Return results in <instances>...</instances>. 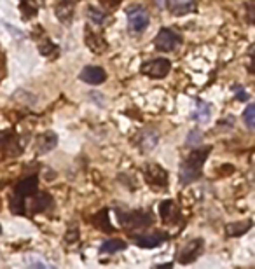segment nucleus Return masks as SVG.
I'll use <instances>...</instances> for the list:
<instances>
[{
  "mask_svg": "<svg viewBox=\"0 0 255 269\" xmlns=\"http://www.w3.org/2000/svg\"><path fill=\"white\" fill-rule=\"evenodd\" d=\"M19 2H21L19 4V9H21V14L25 19H30L32 16L37 14L39 7L35 4V0H19Z\"/></svg>",
  "mask_w": 255,
  "mask_h": 269,
  "instance_id": "23",
  "label": "nucleus"
},
{
  "mask_svg": "<svg viewBox=\"0 0 255 269\" xmlns=\"http://www.w3.org/2000/svg\"><path fill=\"white\" fill-rule=\"evenodd\" d=\"M203 142V133L199 129H192V131L187 134V145L194 147V145H201Z\"/></svg>",
  "mask_w": 255,
  "mask_h": 269,
  "instance_id": "27",
  "label": "nucleus"
},
{
  "mask_svg": "<svg viewBox=\"0 0 255 269\" xmlns=\"http://www.w3.org/2000/svg\"><path fill=\"white\" fill-rule=\"evenodd\" d=\"M0 232H2V229H0Z\"/></svg>",
  "mask_w": 255,
  "mask_h": 269,
  "instance_id": "30",
  "label": "nucleus"
},
{
  "mask_svg": "<svg viewBox=\"0 0 255 269\" xmlns=\"http://www.w3.org/2000/svg\"><path fill=\"white\" fill-rule=\"evenodd\" d=\"M123 250H126V243L123 240H107L100 247L101 254H116V252H123Z\"/></svg>",
  "mask_w": 255,
  "mask_h": 269,
  "instance_id": "20",
  "label": "nucleus"
},
{
  "mask_svg": "<svg viewBox=\"0 0 255 269\" xmlns=\"http://www.w3.org/2000/svg\"><path fill=\"white\" fill-rule=\"evenodd\" d=\"M210 150H211L210 147L196 149L186 157V161L180 164V184L189 185V184L196 182L199 177H201L203 164H205V161H206L208 154H210Z\"/></svg>",
  "mask_w": 255,
  "mask_h": 269,
  "instance_id": "1",
  "label": "nucleus"
},
{
  "mask_svg": "<svg viewBox=\"0 0 255 269\" xmlns=\"http://www.w3.org/2000/svg\"><path fill=\"white\" fill-rule=\"evenodd\" d=\"M56 144H58V137L51 131L39 137V150H41V152H49V150H53L56 147Z\"/></svg>",
  "mask_w": 255,
  "mask_h": 269,
  "instance_id": "19",
  "label": "nucleus"
},
{
  "mask_svg": "<svg viewBox=\"0 0 255 269\" xmlns=\"http://www.w3.org/2000/svg\"><path fill=\"white\" fill-rule=\"evenodd\" d=\"M203 248H205V240L196 238L187 241L182 247V250L178 252V262L180 264H192L199 255L203 254Z\"/></svg>",
  "mask_w": 255,
  "mask_h": 269,
  "instance_id": "7",
  "label": "nucleus"
},
{
  "mask_svg": "<svg viewBox=\"0 0 255 269\" xmlns=\"http://www.w3.org/2000/svg\"><path fill=\"white\" fill-rule=\"evenodd\" d=\"M32 197V201H30V212L32 213H41V212H46L51 205H53V197H51L48 192H35V194L30 196Z\"/></svg>",
  "mask_w": 255,
  "mask_h": 269,
  "instance_id": "10",
  "label": "nucleus"
},
{
  "mask_svg": "<svg viewBox=\"0 0 255 269\" xmlns=\"http://www.w3.org/2000/svg\"><path fill=\"white\" fill-rule=\"evenodd\" d=\"M171 70V61L166 58H154V60L145 61L140 66V72L151 79H164Z\"/></svg>",
  "mask_w": 255,
  "mask_h": 269,
  "instance_id": "5",
  "label": "nucleus"
},
{
  "mask_svg": "<svg viewBox=\"0 0 255 269\" xmlns=\"http://www.w3.org/2000/svg\"><path fill=\"white\" fill-rule=\"evenodd\" d=\"M37 191H39V179H37V175L28 177V179L21 180L16 185V187H14V194L23 196L25 199H26V197H30L32 194H35Z\"/></svg>",
  "mask_w": 255,
  "mask_h": 269,
  "instance_id": "11",
  "label": "nucleus"
},
{
  "mask_svg": "<svg viewBox=\"0 0 255 269\" xmlns=\"http://www.w3.org/2000/svg\"><path fill=\"white\" fill-rule=\"evenodd\" d=\"M13 145H14V147L18 145L16 134H14L13 131H2V133H0V149L9 150Z\"/></svg>",
  "mask_w": 255,
  "mask_h": 269,
  "instance_id": "24",
  "label": "nucleus"
},
{
  "mask_svg": "<svg viewBox=\"0 0 255 269\" xmlns=\"http://www.w3.org/2000/svg\"><path fill=\"white\" fill-rule=\"evenodd\" d=\"M88 14H89V19H91L95 25H103V23L107 21V14L101 9H96V7H89Z\"/></svg>",
  "mask_w": 255,
  "mask_h": 269,
  "instance_id": "25",
  "label": "nucleus"
},
{
  "mask_svg": "<svg viewBox=\"0 0 255 269\" xmlns=\"http://www.w3.org/2000/svg\"><path fill=\"white\" fill-rule=\"evenodd\" d=\"M79 77L82 82H86V84L98 86V84H101V82L107 81V72H105L101 66L89 65V66H84V69H82Z\"/></svg>",
  "mask_w": 255,
  "mask_h": 269,
  "instance_id": "9",
  "label": "nucleus"
},
{
  "mask_svg": "<svg viewBox=\"0 0 255 269\" xmlns=\"http://www.w3.org/2000/svg\"><path fill=\"white\" fill-rule=\"evenodd\" d=\"M166 240H168V234H166V232H163V231L151 232V234L133 236L135 245H136V247H140V248H156V247H159V245H163Z\"/></svg>",
  "mask_w": 255,
  "mask_h": 269,
  "instance_id": "8",
  "label": "nucleus"
},
{
  "mask_svg": "<svg viewBox=\"0 0 255 269\" xmlns=\"http://www.w3.org/2000/svg\"><path fill=\"white\" fill-rule=\"evenodd\" d=\"M252 225H253L252 220H243V222L229 224L226 227V234L231 236V238H238V236H241V234H246V232L252 229Z\"/></svg>",
  "mask_w": 255,
  "mask_h": 269,
  "instance_id": "16",
  "label": "nucleus"
},
{
  "mask_svg": "<svg viewBox=\"0 0 255 269\" xmlns=\"http://www.w3.org/2000/svg\"><path fill=\"white\" fill-rule=\"evenodd\" d=\"M91 222L95 224V227L103 229L105 232H112V224H111V219H108V210L107 208L96 212L95 215H93Z\"/></svg>",
  "mask_w": 255,
  "mask_h": 269,
  "instance_id": "17",
  "label": "nucleus"
},
{
  "mask_svg": "<svg viewBox=\"0 0 255 269\" xmlns=\"http://www.w3.org/2000/svg\"><path fill=\"white\" fill-rule=\"evenodd\" d=\"M128 26L133 33H140L149 26L151 23V16H149L147 11L143 7H131L128 9Z\"/></svg>",
  "mask_w": 255,
  "mask_h": 269,
  "instance_id": "6",
  "label": "nucleus"
},
{
  "mask_svg": "<svg viewBox=\"0 0 255 269\" xmlns=\"http://www.w3.org/2000/svg\"><path fill=\"white\" fill-rule=\"evenodd\" d=\"M180 42H182V37L173 28H161L154 37V47L163 53L175 51L176 46H180Z\"/></svg>",
  "mask_w": 255,
  "mask_h": 269,
  "instance_id": "4",
  "label": "nucleus"
},
{
  "mask_svg": "<svg viewBox=\"0 0 255 269\" xmlns=\"http://www.w3.org/2000/svg\"><path fill=\"white\" fill-rule=\"evenodd\" d=\"M143 177L152 189H166L168 187V172L161 164L149 163L143 166Z\"/></svg>",
  "mask_w": 255,
  "mask_h": 269,
  "instance_id": "3",
  "label": "nucleus"
},
{
  "mask_svg": "<svg viewBox=\"0 0 255 269\" xmlns=\"http://www.w3.org/2000/svg\"><path fill=\"white\" fill-rule=\"evenodd\" d=\"M98 2H100L101 6H105V7H117L121 2H123V0H98Z\"/></svg>",
  "mask_w": 255,
  "mask_h": 269,
  "instance_id": "29",
  "label": "nucleus"
},
{
  "mask_svg": "<svg viewBox=\"0 0 255 269\" xmlns=\"http://www.w3.org/2000/svg\"><path fill=\"white\" fill-rule=\"evenodd\" d=\"M74 7H76V4H72V0H60V6L56 7L58 19L68 23V19L72 18V14H74Z\"/></svg>",
  "mask_w": 255,
  "mask_h": 269,
  "instance_id": "18",
  "label": "nucleus"
},
{
  "mask_svg": "<svg viewBox=\"0 0 255 269\" xmlns=\"http://www.w3.org/2000/svg\"><path fill=\"white\" fill-rule=\"evenodd\" d=\"M168 9L175 16H184L196 11V0H168Z\"/></svg>",
  "mask_w": 255,
  "mask_h": 269,
  "instance_id": "12",
  "label": "nucleus"
},
{
  "mask_svg": "<svg viewBox=\"0 0 255 269\" xmlns=\"http://www.w3.org/2000/svg\"><path fill=\"white\" fill-rule=\"evenodd\" d=\"M119 224L128 231L133 229H143L152 224V215L149 210H135V212H117Z\"/></svg>",
  "mask_w": 255,
  "mask_h": 269,
  "instance_id": "2",
  "label": "nucleus"
},
{
  "mask_svg": "<svg viewBox=\"0 0 255 269\" xmlns=\"http://www.w3.org/2000/svg\"><path fill=\"white\" fill-rule=\"evenodd\" d=\"M233 91L236 93V98H238V100H248V98H250L248 93H246V91L243 89V86H234Z\"/></svg>",
  "mask_w": 255,
  "mask_h": 269,
  "instance_id": "28",
  "label": "nucleus"
},
{
  "mask_svg": "<svg viewBox=\"0 0 255 269\" xmlns=\"http://www.w3.org/2000/svg\"><path fill=\"white\" fill-rule=\"evenodd\" d=\"M159 215H161V219H163L166 224H175L176 220L180 219L178 210H176L175 203L171 199H166V201H163V203H161Z\"/></svg>",
  "mask_w": 255,
  "mask_h": 269,
  "instance_id": "13",
  "label": "nucleus"
},
{
  "mask_svg": "<svg viewBox=\"0 0 255 269\" xmlns=\"http://www.w3.org/2000/svg\"><path fill=\"white\" fill-rule=\"evenodd\" d=\"M159 142V134H156L154 131H147L145 134H142V144H140V149L143 150V152H149V150H152L158 145Z\"/></svg>",
  "mask_w": 255,
  "mask_h": 269,
  "instance_id": "22",
  "label": "nucleus"
},
{
  "mask_svg": "<svg viewBox=\"0 0 255 269\" xmlns=\"http://www.w3.org/2000/svg\"><path fill=\"white\" fill-rule=\"evenodd\" d=\"M86 44H88L89 49L96 54L107 51V42H105V39L101 37V35H96L95 31H91L89 28H86Z\"/></svg>",
  "mask_w": 255,
  "mask_h": 269,
  "instance_id": "15",
  "label": "nucleus"
},
{
  "mask_svg": "<svg viewBox=\"0 0 255 269\" xmlns=\"http://www.w3.org/2000/svg\"><path fill=\"white\" fill-rule=\"evenodd\" d=\"M211 116V107L203 100H196V109L192 110L191 119L194 122H199V124H205V122L210 121Z\"/></svg>",
  "mask_w": 255,
  "mask_h": 269,
  "instance_id": "14",
  "label": "nucleus"
},
{
  "mask_svg": "<svg viewBox=\"0 0 255 269\" xmlns=\"http://www.w3.org/2000/svg\"><path fill=\"white\" fill-rule=\"evenodd\" d=\"M9 207H11V212H13L14 215H25V212H26L25 197L19 196V194H13L11 196V201H9Z\"/></svg>",
  "mask_w": 255,
  "mask_h": 269,
  "instance_id": "21",
  "label": "nucleus"
},
{
  "mask_svg": "<svg viewBox=\"0 0 255 269\" xmlns=\"http://www.w3.org/2000/svg\"><path fill=\"white\" fill-rule=\"evenodd\" d=\"M243 121L248 126V129L255 128V107L253 105H248L245 109V112H243Z\"/></svg>",
  "mask_w": 255,
  "mask_h": 269,
  "instance_id": "26",
  "label": "nucleus"
}]
</instances>
